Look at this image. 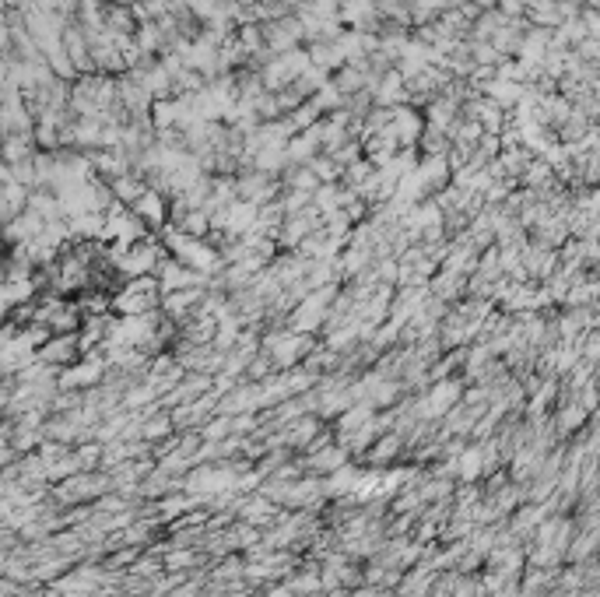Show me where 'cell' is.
Returning <instances> with one entry per match:
<instances>
[{"label":"cell","instance_id":"obj_1","mask_svg":"<svg viewBox=\"0 0 600 597\" xmlns=\"http://www.w3.org/2000/svg\"><path fill=\"white\" fill-rule=\"evenodd\" d=\"M158 299H162V288H158L155 274H144V278H130L123 281L113 292V317H141V313L158 310Z\"/></svg>","mask_w":600,"mask_h":597},{"label":"cell","instance_id":"obj_2","mask_svg":"<svg viewBox=\"0 0 600 597\" xmlns=\"http://www.w3.org/2000/svg\"><path fill=\"white\" fill-rule=\"evenodd\" d=\"M169 257L165 253V246L158 243L155 232H148V236H141L137 243H130L127 250L120 253V260H116V274H120L123 281L130 278H144V274H155V267L162 264V260Z\"/></svg>","mask_w":600,"mask_h":597},{"label":"cell","instance_id":"obj_3","mask_svg":"<svg viewBox=\"0 0 600 597\" xmlns=\"http://www.w3.org/2000/svg\"><path fill=\"white\" fill-rule=\"evenodd\" d=\"M81 359V348H78V334H50L43 345L36 348V362L50 366L53 373L67 369L71 362Z\"/></svg>","mask_w":600,"mask_h":597},{"label":"cell","instance_id":"obj_4","mask_svg":"<svg viewBox=\"0 0 600 597\" xmlns=\"http://www.w3.org/2000/svg\"><path fill=\"white\" fill-rule=\"evenodd\" d=\"M155 281H158V288H162V295L165 292H179V288H204V285H208V278H204V274L190 271V267L179 264L176 257H165L162 264L155 267Z\"/></svg>","mask_w":600,"mask_h":597},{"label":"cell","instance_id":"obj_5","mask_svg":"<svg viewBox=\"0 0 600 597\" xmlns=\"http://www.w3.org/2000/svg\"><path fill=\"white\" fill-rule=\"evenodd\" d=\"M200 299H204V288H179V292H165L162 299H158V313L179 327L183 320H190L193 313L200 310Z\"/></svg>","mask_w":600,"mask_h":597},{"label":"cell","instance_id":"obj_6","mask_svg":"<svg viewBox=\"0 0 600 597\" xmlns=\"http://www.w3.org/2000/svg\"><path fill=\"white\" fill-rule=\"evenodd\" d=\"M130 211L141 218L148 232H158L162 225H169V201H165V197L158 194V190H151V187L144 190L134 204H130Z\"/></svg>","mask_w":600,"mask_h":597}]
</instances>
